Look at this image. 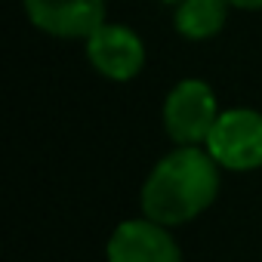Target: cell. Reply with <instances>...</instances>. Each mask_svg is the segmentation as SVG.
<instances>
[{
  "mask_svg": "<svg viewBox=\"0 0 262 262\" xmlns=\"http://www.w3.org/2000/svg\"><path fill=\"white\" fill-rule=\"evenodd\" d=\"M204 148L222 170L247 173L262 167V111L253 108L219 111Z\"/></svg>",
  "mask_w": 262,
  "mask_h": 262,
  "instance_id": "obj_2",
  "label": "cell"
},
{
  "mask_svg": "<svg viewBox=\"0 0 262 262\" xmlns=\"http://www.w3.org/2000/svg\"><path fill=\"white\" fill-rule=\"evenodd\" d=\"M90 65L108 80H133L145 68V43L126 25H99L86 37Z\"/></svg>",
  "mask_w": 262,
  "mask_h": 262,
  "instance_id": "obj_4",
  "label": "cell"
},
{
  "mask_svg": "<svg viewBox=\"0 0 262 262\" xmlns=\"http://www.w3.org/2000/svg\"><path fill=\"white\" fill-rule=\"evenodd\" d=\"M25 16L50 37L77 40L105 25V0H22Z\"/></svg>",
  "mask_w": 262,
  "mask_h": 262,
  "instance_id": "obj_5",
  "label": "cell"
},
{
  "mask_svg": "<svg viewBox=\"0 0 262 262\" xmlns=\"http://www.w3.org/2000/svg\"><path fill=\"white\" fill-rule=\"evenodd\" d=\"M155 219H126L108 237V262H182L179 244Z\"/></svg>",
  "mask_w": 262,
  "mask_h": 262,
  "instance_id": "obj_6",
  "label": "cell"
},
{
  "mask_svg": "<svg viewBox=\"0 0 262 262\" xmlns=\"http://www.w3.org/2000/svg\"><path fill=\"white\" fill-rule=\"evenodd\" d=\"M219 117L216 96L210 83L198 77L179 80L164 102V129L167 136L179 145H204L210 129Z\"/></svg>",
  "mask_w": 262,
  "mask_h": 262,
  "instance_id": "obj_3",
  "label": "cell"
},
{
  "mask_svg": "<svg viewBox=\"0 0 262 262\" xmlns=\"http://www.w3.org/2000/svg\"><path fill=\"white\" fill-rule=\"evenodd\" d=\"M225 4L237 10H262V0H225Z\"/></svg>",
  "mask_w": 262,
  "mask_h": 262,
  "instance_id": "obj_8",
  "label": "cell"
},
{
  "mask_svg": "<svg viewBox=\"0 0 262 262\" xmlns=\"http://www.w3.org/2000/svg\"><path fill=\"white\" fill-rule=\"evenodd\" d=\"M225 0H182L173 13V25L185 40H210L225 25Z\"/></svg>",
  "mask_w": 262,
  "mask_h": 262,
  "instance_id": "obj_7",
  "label": "cell"
},
{
  "mask_svg": "<svg viewBox=\"0 0 262 262\" xmlns=\"http://www.w3.org/2000/svg\"><path fill=\"white\" fill-rule=\"evenodd\" d=\"M219 194V164L207 148L179 145L164 155L142 185V213L161 225L201 216Z\"/></svg>",
  "mask_w": 262,
  "mask_h": 262,
  "instance_id": "obj_1",
  "label": "cell"
}]
</instances>
